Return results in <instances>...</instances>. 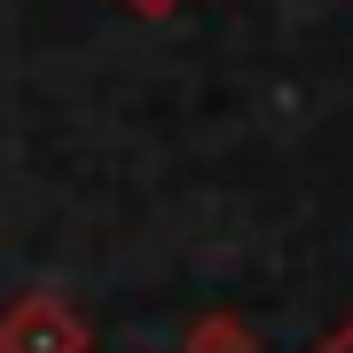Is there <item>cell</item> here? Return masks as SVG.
I'll return each instance as SVG.
<instances>
[{
  "label": "cell",
  "mask_w": 353,
  "mask_h": 353,
  "mask_svg": "<svg viewBox=\"0 0 353 353\" xmlns=\"http://www.w3.org/2000/svg\"><path fill=\"white\" fill-rule=\"evenodd\" d=\"M0 353H87V322L55 290H24L0 314Z\"/></svg>",
  "instance_id": "1"
},
{
  "label": "cell",
  "mask_w": 353,
  "mask_h": 353,
  "mask_svg": "<svg viewBox=\"0 0 353 353\" xmlns=\"http://www.w3.org/2000/svg\"><path fill=\"white\" fill-rule=\"evenodd\" d=\"M181 353H259V330L220 306V314H196L189 330H181Z\"/></svg>",
  "instance_id": "2"
},
{
  "label": "cell",
  "mask_w": 353,
  "mask_h": 353,
  "mask_svg": "<svg viewBox=\"0 0 353 353\" xmlns=\"http://www.w3.org/2000/svg\"><path fill=\"white\" fill-rule=\"evenodd\" d=\"M126 8H134V16H150V24H165V16L181 8V0H126Z\"/></svg>",
  "instance_id": "3"
},
{
  "label": "cell",
  "mask_w": 353,
  "mask_h": 353,
  "mask_svg": "<svg viewBox=\"0 0 353 353\" xmlns=\"http://www.w3.org/2000/svg\"><path fill=\"white\" fill-rule=\"evenodd\" d=\"M314 353H353V322H338V330H330V338H322Z\"/></svg>",
  "instance_id": "4"
}]
</instances>
